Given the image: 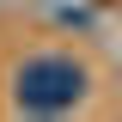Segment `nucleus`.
I'll list each match as a JSON object with an SVG mask.
<instances>
[{
  "instance_id": "obj_1",
  "label": "nucleus",
  "mask_w": 122,
  "mask_h": 122,
  "mask_svg": "<svg viewBox=\"0 0 122 122\" xmlns=\"http://www.w3.org/2000/svg\"><path fill=\"white\" fill-rule=\"evenodd\" d=\"M104 110L98 55L61 37H30L0 55V116H92Z\"/></svg>"
}]
</instances>
